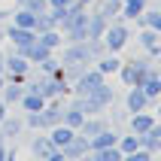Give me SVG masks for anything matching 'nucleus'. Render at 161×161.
Returning a JSON list of instances; mask_svg holds the SVG:
<instances>
[{"label": "nucleus", "mask_w": 161, "mask_h": 161, "mask_svg": "<svg viewBox=\"0 0 161 161\" xmlns=\"http://www.w3.org/2000/svg\"><path fill=\"white\" fill-rule=\"evenodd\" d=\"M3 85H6V73H0V88H3Z\"/></svg>", "instance_id": "26"}, {"label": "nucleus", "mask_w": 161, "mask_h": 161, "mask_svg": "<svg viewBox=\"0 0 161 161\" xmlns=\"http://www.w3.org/2000/svg\"><path fill=\"white\" fill-rule=\"evenodd\" d=\"M97 12H100L103 18H107V21H113V18H116L119 12H122V0H103V3L97 6Z\"/></svg>", "instance_id": "22"}, {"label": "nucleus", "mask_w": 161, "mask_h": 161, "mask_svg": "<svg viewBox=\"0 0 161 161\" xmlns=\"http://www.w3.org/2000/svg\"><path fill=\"white\" fill-rule=\"evenodd\" d=\"M107 82V76L97 70V67H85V70L73 79V94H91V91L97 88V85H103Z\"/></svg>", "instance_id": "3"}, {"label": "nucleus", "mask_w": 161, "mask_h": 161, "mask_svg": "<svg viewBox=\"0 0 161 161\" xmlns=\"http://www.w3.org/2000/svg\"><path fill=\"white\" fill-rule=\"evenodd\" d=\"M61 155H64V158H88V140L79 137V134H73L70 143L61 146Z\"/></svg>", "instance_id": "7"}, {"label": "nucleus", "mask_w": 161, "mask_h": 161, "mask_svg": "<svg viewBox=\"0 0 161 161\" xmlns=\"http://www.w3.org/2000/svg\"><path fill=\"white\" fill-rule=\"evenodd\" d=\"M143 9H146V0H122V12H119V15H125V18H137Z\"/></svg>", "instance_id": "21"}, {"label": "nucleus", "mask_w": 161, "mask_h": 161, "mask_svg": "<svg viewBox=\"0 0 161 161\" xmlns=\"http://www.w3.org/2000/svg\"><path fill=\"white\" fill-rule=\"evenodd\" d=\"M27 70H31V61H27L21 52H12L3 55V73H6V79H15V82H25Z\"/></svg>", "instance_id": "2"}, {"label": "nucleus", "mask_w": 161, "mask_h": 161, "mask_svg": "<svg viewBox=\"0 0 161 161\" xmlns=\"http://www.w3.org/2000/svg\"><path fill=\"white\" fill-rule=\"evenodd\" d=\"M0 131H3V137H6V140H12V137H18L21 134V131H25V119L21 116H3L0 119Z\"/></svg>", "instance_id": "14"}, {"label": "nucleus", "mask_w": 161, "mask_h": 161, "mask_svg": "<svg viewBox=\"0 0 161 161\" xmlns=\"http://www.w3.org/2000/svg\"><path fill=\"white\" fill-rule=\"evenodd\" d=\"M76 3H82V6H88V3H91V0H76Z\"/></svg>", "instance_id": "27"}, {"label": "nucleus", "mask_w": 161, "mask_h": 161, "mask_svg": "<svg viewBox=\"0 0 161 161\" xmlns=\"http://www.w3.org/2000/svg\"><path fill=\"white\" fill-rule=\"evenodd\" d=\"M31 152H34L36 158H43V161H64L61 149H55V146H52L49 134H46V137H34V143H31Z\"/></svg>", "instance_id": "5"}, {"label": "nucleus", "mask_w": 161, "mask_h": 161, "mask_svg": "<svg viewBox=\"0 0 161 161\" xmlns=\"http://www.w3.org/2000/svg\"><path fill=\"white\" fill-rule=\"evenodd\" d=\"M158 36H161V31H155V27H143L140 31V46L149 52V58H158V52H161Z\"/></svg>", "instance_id": "12"}, {"label": "nucleus", "mask_w": 161, "mask_h": 161, "mask_svg": "<svg viewBox=\"0 0 161 161\" xmlns=\"http://www.w3.org/2000/svg\"><path fill=\"white\" fill-rule=\"evenodd\" d=\"M18 103L25 107V113H36V109L46 107V97L40 94V91H34V88H25V94H21V100H18Z\"/></svg>", "instance_id": "17"}, {"label": "nucleus", "mask_w": 161, "mask_h": 161, "mask_svg": "<svg viewBox=\"0 0 161 161\" xmlns=\"http://www.w3.org/2000/svg\"><path fill=\"white\" fill-rule=\"evenodd\" d=\"M125 107H128V113H140V109L152 107V103H149V97H146V91L140 85H131L128 88V97H125Z\"/></svg>", "instance_id": "9"}, {"label": "nucleus", "mask_w": 161, "mask_h": 161, "mask_svg": "<svg viewBox=\"0 0 161 161\" xmlns=\"http://www.w3.org/2000/svg\"><path fill=\"white\" fill-rule=\"evenodd\" d=\"M88 97L94 100V103H97V109H103V113H107V109L113 107V103H116V91H113V88L107 85V82H103V85H97V88L91 91Z\"/></svg>", "instance_id": "11"}, {"label": "nucleus", "mask_w": 161, "mask_h": 161, "mask_svg": "<svg viewBox=\"0 0 161 161\" xmlns=\"http://www.w3.org/2000/svg\"><path fill=\"white\" fill-rule=\"evenodd\" d=\"M140 146H143L149 155H158V152H161V125H158V122H155L149 131L140 134Z\"/></svg>", "instance_id": "8"}, {"label": "nucleus", "mask_w": 161, "mask_h": 161, "mask_svg": "<svg viewBox=\"0 0 161 161\" xmlns=\"http://www.w3.org/2000/svg\"><path fill=\"white\" fill-rule=\"evenodd\" d=\"M107 125H109V122L100 116V113H97V116H85V119H82V125L76 128V134H79V137H85V140H91V137H94V134H100V131H103Z\"/></svg>", "instance_id": "6"}, {"label": "nucleus", "mask_w": 161, "mask_h": 161, "mask_svg": "<svg viewBox=\"0 0 161 161\" xmlns=\"http://www.w3.org/2000/svg\"><path fill=\"white\" fill-rule=\"evenodd\" d=\"M3 36H6L9 43H12V49L15 52H21L25 46H31L36 40V31H31V27H15V25H9L6 31H3Z\"/></svg>", "instance_id": "4"}, {"label": "nucleus", "mask_w": 161, "mask_h": 161, "mask_svg": "<svg viewBox=\"0 0 161 161\" xmlns=\"http://www.w3.org/2000/svg\"><path fill=\"white\" fill-rule=\"evenodd\" d=\"M137 25H140V27H155V31H161V12H158V9H143V12L137 15Z\"/></svg>", "instance_id": "19"}, {"label": "nucleus", "mask_w": 161, "mask_h": 161, "mask_svg": "<svg viewBox=\"0 0 161 161\" xmlns=\"http://www.w3.org/2000/svg\"><path fill=\"white\" fill-rule=\"evenodd\" d=\"M0 143H6V137H3V131H0Z\"/></svg>", "instance_id": "28"}, {"label": "nucleus", "mask_w": 161, "mask_h": 161, "mask_svg": "<svg viewBox=\"0 0 161 161\" xmlns=\"http://www.w3.org/2000/svg\"><path fill=\"white\" fill-rule=\"evenodd\" d=\"M58 67H61V61H58L55 55H49L46 61H40V70L43 73H58Z\"/></svg>", "instance_id": "23"}, {"label": "nucleus", "mask_w": 161, "mask_h": 161, "mask_svg": "<svg viewBox=\"0 0 161 161\" xmlns=\"http://www.w3.org/2000/svg\"><path fill=\"white\" fill-rule=\"evenodd\" d=\"M140 88L146 91V97H149V103L155 107V100H158V94H161V79H158V70H149V76H146L143 82H140Z\"/></svg>", "instance_id": "15"}, {"label": "nucleus", "mask_w": 161, "mask_h": 161, "mask_svg": "<svg viewBox=\"0 0 161 161\" xmlns=\"http://www.w3.org/2000/svg\"><path fill=\"white\" fill-rule=\"evenodd\" d=\"M100 40H103V46H107V52H122V49L128 46V40H131V34H128V27L122 25V21H109Z\"/></svg>", "instance_id": "1"}, {"label": "nucleus", "mask_w": 161, "mask_h": 161, "mask_svg": "<svg viewBox=\"0 0 161 161\" xmlns=\"http://www.w3.org/2000/svg\"><path fill=\"white\" fill-rule=\"evenodd\" d=\"M155 122H158V119L149 116L146 109H140V113H131V119H128V125H131V134H143V131H149Z\"/></svg>", "instance_id": "13"}, {"label": "nucleus", "mask_w": 161, "mask_h": 161, "mask_svg": "<svg viewBox=\"0 0 161 161\" xmlns=\"http://www.w3.org/2000/svg\"><path fill=\"white\" fill-rule=\"evenodd\" d=\"M15 152H18V149H6V146L0 143V161H3V158H15Z\"/></svg>", "instance_id": "25"}, {"label": "nucleus", "mask_w": 161, "mask_h": 161, "mask_svg": "<svg viewBox=\"0 0 161 161\" xmlns=\"http://www.w3.org/2000/svg\"><path fill=\"white\" fill-rule=\"evenodd\" d=\"M0 40H3V31H0Z\"/></svg>", "instance_id": "29"}, {"label": "nucleus", "mask_w": 161, "mask_h": 161, "mask_svg": "<svg viewBox=\"0 0 161 161\" xmlns=\"http://www.w3.org/2000/svg\"><path fill=\"white\" fill-rule=\"evenodd\" d=\"M94 67H97L103 76H109V73H116L119 67H122V58H119V52H103L97 61H94Z\"/></svg>", "instance_id": "16"}, {"label": "nucleus", "mask_w": 161, "mask_h": 161, "mask_svg": "<svg viewBox=\"0 0 161 161\" xmlns=\"http://www.w3.org/2000/svg\"><path fill=\"white\" fill-rule=\"evenodd\" d=\"M25 128H36V131L43 128V116H40V109H36V113H27V116H25Z\"/></svg>", "instance_id": "24"}, {"label": "nucleus", "mask_w": 161, "mask_h": 161, "mask_svg": "<svg viewBox=\"0 0 161 161\" xmlns=\"http://www.w3.org/2000/svg\"><path fill=\"white\" fill-rule=\"evenodd\" d=\"M107 25H109V21L100 15L97 9H94L91 15L85 12V31H88V40H100V36H103V31H107Z\"/></svg>", "instance_id": "10"}, {"label": "nucleus", "mask_w": 161, "mask_h": 161, "mask_svg": "<svg viewBox=\"0 0 161 161\" xmlns=\"http://www.w3.org/2000/svg\"><path fill=\"white\" fill-rule=\"evenodd\" d=\"M36 40H40L43 46H49V49L55 52V49L64 43V34L58 31V27H46V31H36Z\"/></svg>", "instance_id": "18"}, {"label": "nucleus", "mask_w": 161, "mask_h": 161, "mask_svg": "<svg viewBox=\"0 0 161 161\" xmlns=\"http://www.w3.org/2000/svg\"><path fill=\"white\" fill-rule=\"evenodd\" d=\"M116 146H119V152L122 155H128V152H134V149H140V134H119V140H116Z\"/></svg>", "instance_id": "20"}]
</instances>
